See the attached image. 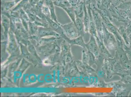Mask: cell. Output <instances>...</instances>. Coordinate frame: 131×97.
Listing matches in <instances>:
<instances>
[{
	"label": "cell",
	"instance_id": "52a82bcc",
	"mask_svg": "<svg viewBox=\"0 0 131 97\" xmlns=\"http://www.w3.org/2000/svg\"><path fill=\"white\" fill-rule=\"evenodd\" d=\"M42 13L46 17L51 18V13L48 7L45 4H43L42 8Z\"/></svg>",
	"mask_w": 131,
	"mask_h": 97
},
{
	"label": "cell",
	"instance_id": "7c38bea8",
	"mask_svg": "<svg viewBox=\"0 0 131 97\" xmlns=\"http://www.w3.org/2000/svg\"><path fill=\"white\" fill-rule=\"evenodd\" d=\"M68 1H70V0H68Z\"/></svg>",
	"mask_w": 131,
	"mask_h": 97
},
{
	"label": "cell",
	"instance_id": "30bf717a",
	"mask_svg": "<svg viewBox=\"0 0 131 97\" xmlns=\"http://www.w3.org/2000/svg\"><path fill=\"white\" fill-rule=\"evenodd\" d=\"M96 1L97 5L100 6L102 4V2H103V1H104V0H96Z\"/></svg>",
	"mask_w": 131,
	"mask_h": 97
},
{
	"label": "cell",
	"instance_id": "5b68a950",
	"mask_svg": "<svg viewBox=\"0 0 131 97\" xmlns=\"http://www.w3.org/2000/svg\"><path fill=\"white\" fill-rule=\"evenodd\" d=\"M69 16L70 18L73 21V22L75 23V22L76 16L74 10V8L73 7L71 6L65 8L64 9Z\"/></svg>",
	"mask_w": 131,
	"mask_h": 97
},
{
	"label": "cell",
	"instance_id": "3957f363",
	"mask_svg": "<svg viewBox=\"0 0 131 97\" xmlns=\"http://www.w3.org/2000/svg\"><path fill=\"white\" fill-rule=\"evenodd\" d=\"M44 3L48 7L51 13V18L57 22V17L53 1L52 0H45Z\"/></svg>",
	"mask_w": 131,
	"mask_h": 97
},
{
	"label": "cell",
	"instance_id": "8992f818",
	"mask_svg": "<svg viewBox=\"0 0 131 97\" xmlns=\"http://www.w3.org/2000/svg\"><path fill=\"white\" fill-rule=\"evenodd\" d=\"M29 1V0H21L19 3H18L15 8L12 10L13 11H17L21 9H23L28 4Z\"/></svg>",
	"mask_w": 131,
	"mask_h": 97
},
{
	"label": "cell",
	"instance_id": "ba28073f",
	"mask_svg": "<svg viewBox=\"0 0 131 97\" xmlns=\"http://www.w3.org/2000/svg\"><path fill=\"white\" fill-rule=\"evenodd\" d=\"M41 0H29V2L25 7V9H29L31 7L34 6Z\"/></svg>",
	"mask_w": 131,
	"mask_h": 97
},
{
	"label": "cell",
	"instance_id": "7a4b0ae2",
	"mask_svg": "<svg viewBox=\"0 0 131 97\" xmlns=\"http://www.w3.org/2000/svg\"><path fill=\"white\" fill-rule=\"evenodd\" d=\"M85 2H81L78 5L74 7V10L76 18H83L84 14V8Z\"/></svg>",
	"mask_w": 131,
	"mask_h": 97
},
{
	"label": "cell",
	"instance_id": "8fae6325",
	"mask_svg": "<svg viewBox=\"0 0 131 97\" xmlns=\"http://www.w3.org/2000/svg\"><path fill=\"white\" fill-rule=\"evenodd\" d=\"M52 1H53V2L55 1H56V0H52Z\"/></svg>",
	"mask_w": 131,
	"mask_h": 97
},
{
	"label": "cell",
	"instance_id": "277c9868",
	"mask_svg": "<svg viewBox=\"0 0 131 97\" xmlns=\"http://www.w3.org/2000/svg\"><path fill=\"white\" fill-rule=\"evenodd\" d=\"M53 3L54 5L63 9L72 6L68 0H56L53 2Z\"/></svg>",
	"mask_w": 131,
	"mask_h": 97
},
{
	"label": "cell",
	"instance_id": "9c48e42d",
	"mask_svg": "<svg viewBox=\"0 0 131 97\" xmlns=\"http://www.w3.org/2000/svg\"><path fill=\"white\" fill-rule=\"evenodd\" d=\"M70 2L72 7H74L80 2V0H70Z\"/></svg>",
	"mask_w": 131,
	"mask_h": 97
},
{
	"label": "cell",
	"instance_id": "6da1fadb",
	"mask_svg": "<svg viewBox=\"0 0 131 97\" xmlns=\"http://www.w3.org/2000/svg\"><path fill=\"white\" fill-rule=\"evenodd\" d=\"M21 0H12L11 1H1L2 13L6 12L10 10L14 6L18 3Z\"/></svg>",
	"mask_w": 131,
	"mask_h": 97
}]
</instances>
